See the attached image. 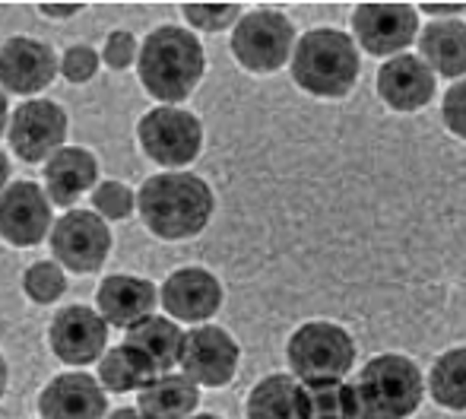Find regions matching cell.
Listing matches in <instances>:
<instances>
[{"label": "cell", "instance_id": "cell-1", "mask_svg": "<svg viewBox=\"0 0 466 419\" xmlns=\"http://www.w3.org/2000/svg\"><path fill=\"white\" fill-rule=\"evenodd\" d=\"M140 220L156 239L185 241L209 226L216 210L213 188L190 172H162L137 191Z\"/></svg>", "mask_w": 466, "mask_h": 419}, {"label": "cell", "instance_id": "cell-2", "mask_svg": "<svg viewBox=\"0 0 466 419\" xmlns=\"http://www.w3.org/2000/svg\"><path fill=\"white\" fill-rule=\"evenodd\" d=\"M207 55L194 32L181 26H159L140 45L137 55V74L153 99L166 105L185 102L203 80Z\"/></svg>", "mask_w": 466, "mask_h": 419}, {"label": "cell", "instance_id": "cell-3", "mask_svg": "<svg viewBox=\"0 0 466 419\" xmlns=\"http://www.w3.org/2000/svg\"><path fill=\"white\" fill-rule=\"evenodd\" d=\"M292 80L318 99H343L359 80V51L346 32L311 29L292 48Z\"/></svg>", "mask_w": 466, "mask_h": 419}, {"label": "cell", "instance_id": "cell-4", "mask_svg": "<svg viewBox=\"0 0 466 419\" xmlns=\"http://www.w3.org/2000/svg\"><path fill=\"white\" fill-rule=\"evenodd\" d=\"M352 391H356V419H406L422 404L425 382L412 359L384 353L359 372Z\"/></svg>", "mask_w": 466, "mask_h": 419}, {"label": "cell", "instance_id": "cell-5", "mask_svg": "<svg viewBox=\"0 0 466 419\" xmlns=\"http://www.w3.org/2000/svg\"><path fill=\"white\" fill-rule=\"evenodd\" d=\"M286 356L292 378H299V382H327V378H343L352 369L356 343L339 324L311 321V324H301L289 337Z\"/></svg>", "mask_w": 466, "mask_h": 419}, {"label": "cell", "instance_id": "cell-6", "mask_svg": "<svg viewBox=\"0 0 466 419\" xmlns=\"http://www.w3.org/2000/svg\"><path fill=\"white\" fill-rule=\"evenodd\" d=\"M295 26L277 10H254L235 23L232 55L251 74H273L292 57Z\"/></svg>", "mask_w": 466, "mask_h": 419}, {"label": "cell", "instance_id": "cell-7", "mask_svg": "<svg viewBox=\"0 0 466 419\" xmlns=\"http://www.w3.org/2000/svg\"><path fill=\"white\" fill-rule=\"evenodd\" d=\"M137 140L143 153L166 169H181L200 156L203 128L197 115L178 108V105H159L147 111L137 124Z\"/></svg>", "mask_w": 466, "mask_h": 419}, {"label": "cell", "instance_id": "cell-8", "mask_svg": "<svg viewBox=\"0 0 466 419\" xmlns=\"http://www.w3.org/2000/svg\"><path fill=\"white\" fill-rule=\"evenodd\" d=\"M51 254L74 273H96L111 254V229L93 210H67L51 226Z\"/></svg>", "mask_w": 466, "mask_h": 419}, {"label": "cell", "instance_id": "cell-9", "mask_svg": "<svg viewBox=\"0 0 466 419\" xmlns=\"http://www.w3.org/2000/svg\"><path fill=\"white\" fill-rule=\"evenodd\" d=\"M6 137L23 162H48L67 140V111L51 99H29L10 115Z\"/></svg>", "mask_w": 466, "mask_h": 419}, {"label": "cell", "instance_id": "cell-10", "mask_svg": "<svg viewBox=\"0 0 466 419\" xmlns=\"http://www.w3.org/2000/svg\"><path fill=\"white\" fill-rule=\"evenodd\" d=\"M241 350L235 337H228L222 327L200 324L185 333L181 343V375L194 382L197 388H222L238 372Z\"/></svg>", "mask_w": 466, "mask_h": 419}, {"label": "cell", "instance_id": "cell-11", "mask_svg": "<svg viewBox=\"0 0 466 419\" xmlns=\"http://www.w3.org/2000/svg\"><path fill=\"white\" fill-rule=\"evenodd\" d=\"M352 32L369 55L397 57L419 36V13L412 4H390V0L387 4H362L352 13Z\"/></svg>", "mask_w": 466, "mask_h": 419}, {"label": "cell", "instance_id": "cell-12", "mask_svg": "<svg viewBox=\"0 0 466 419\" xmlns=\"http://www.w3.org/2000/svg\"><path fill=\"white\" fill-rule=\"evenodd\" d=\"M51 232V200L35 181H13L0 191V239L35 248Z\"/></svg>", "mask_w": 466, "mask_h": 419}, {"label": "cell", "instance_id": "cell-13", "mask_svg": "<svg viewBox=\"0 0 466 419\" xmlns=\"http://www.w3.org/2000/svg\"><path fill=\"white\" fill-rule=\"evenodd\" d=\"M48 343L55 356L67 365H89L105 356L108 346V324L89 305H67L55 314L48 327Z\"/></svg>", "mask_w": 466, "mask_h": 419}, {"label": "cell", "instance_id": "cell-14", "mask_svg": "<svg viewBox=\"0 0 466 419\" xmlns=\"http://www.w3.org/2000/svg\"><path fill=\"white\" fill-rule=\"evenodd\" d=\"M57 77V57L51 45L38 38L13 36L0 45V87L13 96H35Z\"/></svg>", "mask_w": 466, "mask_h": 419}, {"label": "cell", "instance_id": "cell-15", "mask_svg": "<svg viewBox=\"0 0 466 419\" xmlns=\"http://www.w3.org/2000/svg\"><path fill=\"white\" fill-rule=\"evenodd\" d=\"M38 414L42 419H102L108 414V397L96 382V375L64 372L42 388Z\"/></svg>", "mask_w": 466, "mask_h": 419}, {"label": "cell", "instance_id": "cell-16", "mask_svg": "<svg viewBox=\"0 0 466 419\" xmlns=\"http://www.w3.org/2000/svg\"><path fill=\"white\" fill-rule=\"evenodd\" d=\"M159 302L172 318L178 321H209L222 305V286L203 267H181L162 283Z\"/></svg>", "mask_w": 466, "mask_h": 419}, {"label": "cell", "instance_id": "cell-17", "mask_svg": "<svg viewBox=\"0 0 466 419\" xmlns=\"http://www.w3.org/2000/svg\"><path fill=\"white\" fill-rule=\"evenodd\" d=\"M378 93L393 111H419L435 96V74L416 55H397L378 70Z\"/></svg>", "mask_w": 466, "mask_h": 419}, {"label": "cell", "instance_id": "cell-18", "mask_svg": "<svg viewBox=\"0 0 466 419\" xmlns=\"http://www.w3.org/2000/svg\"><path fill=\"white\" fill-rule=\"evenodd\" d=\"M98 314L105 324H115L127 331L130 324L149 318L159 302V290L143 277H127V273H115L105 277L96 292Z\"/></svg>", "mask_w": 466, "mask_h": 419}, {"label": "cell", "instance_id": "cell-19", "mask_svg": "<svg viewBox=\"0 0 466 419\" xmlns=\"http://www.w3.org/2000/svg\"><path fill=\"white\" fill-rule=\"evenodd\" d=\"M98 179V159L83 147H61L45 162V194L51 207H74L80 194L93 191Z\"/></svg>", "mask_w": 466, "mask_h": 419}, {"label": "cell", "instance_id": "cell-20", "mask_svg": "<svg viewBox=\"0 0 466 419\" xmlns=\"http://www.w3.org/2000/svg\"><path fill=\"white\" fill-rule=\"evenodd\" d=\"M419 55L441 77H466V23L461 19H438L419 32Z\"/></svg>", "mask_w": 466, "mask_h": 419}, {"label": "cell", "instance_id": "cell-21", "mask_svg": "<svg viewBox=\"0 0 466 419\" xmlns=\"http://www.w3.org/2000/svg\"><path fill=\"white\" fill-rule=\"evenodd\" d=\"M127 346H134L140 356H147L153 363V369L159 375L172 372L181 359V343H185V333L178 331L172 318H162V314H149V318L137 321L127 327Z\"/></svg>", "mask_w": 466, "mask_h": 419}, {"label": "cell", "instance_id": "cell-22", "mask_svg": "<svg viewBox=\"0 0 466 419\" xmlns=\"http://www.w3.org/2000/svg\"><path fill=\"white\" fill-rule=\"evenodd\" d=\"M200 404V388L185 375H156L140 391L137 410L149 419H187Z\"/></svg>", "mask_w": 466, "mask_h": 419}, {"label": "cell", "instance_id": "cell-23", "mask_svg": "<svg viewBox=\"0 0 466 419\" xmlns=\"http://www.w3.org/2000/svg\"><path fill=\"white\" fill-rule=\"evenodd\" d=\"M159 372L153 369L147 356L134 350V346L121 343L115 350H105V356L98 359V378L102 391L111 394H127V391H143Z\"/></svg>", "mask_w": 466, "mask_h": 419}, {"label": "cell", "instance_id": "cell-24", "mask_svg": "<svg viewBox=\"0 0 466 419\" xmlns=\"http://www.w3.org/2000/svg\"><path fill=\"white\" fill-rule=\"evenodd\" d=\"M301 419H356V391L346 378L299 382Z\"/></svg>", "mask_w": 466, "mask_h": 419}, {"label": "cell", "instance_id": "cell-25", "mask_svg": "<svg viewBox=\"0 0 466 419\" xmlns=\"http://www.w3.org/2000/svg\"><path fill=\"white\" fill-rule=\"evenodd\" d=\"M248 419H301L299 416V378L267 375L248 394Z\"/></svg>", "mask_w": 466, "mask_h": 419}, {"label": "cell", "instance_id": "cell-26", "mask_svg": "<svg viewBox=\"0 0 466 419\" xmlns=\"http://www.w3.org/2000/svg\"><path fill=\"white\" fill-rule=\"evenodd\" d=\"M429 388L431 401H438L444 410H466V346L448 350L438 359Z\"/></svg>", "mask_w": 466, "mask_h": 419}, {"label": "cell", "instance_id": "cell-27", "mask_svg": "<svg viewBox=\"0 0 466 419\" xmlns=\"http://www.w3.org/2000/svg\"><path fill=\"white\" fill-rule=\"evenodd\" d=\"M25 296L35 305H51L67 292V277H64L61 264H51V261H35V264L25 271L23 277Z\"/></svg>", "mask_w": 466, "mask_h": 419}, {"label": "cell", "instance_id": "cell-28", "mask_svg": "<svg viewBox=\"0 0 466 419\" xmlns=\"http://www.w3.org/2000/svg\"><path fill=\"white\" fill-rule=\"evenodd\" d=\"M93 207L102 220H127L137 207V194L121 181H102L93 188Z\"/></svg>", "mask_w": 466, "mask_h": 419}, {"label": "cell", "instance_id": "cell-29", "mask_svg": "<svg viewBox=\"0 0 466 419\" xmlns=\"http://www.w3.org/2000/svg\"><path fill=\"white\" fill-rule=\"evenodd\" d=\"M181 13L194 29L203 32H222L241 19L238 4H181Z\"/></svg>", "mask_w": 466, "mask_h": 419}, {"label": "cell", "instance_id": "cell-30", "mask_svg": "<svg viewBox=\"0 0 466 419\" xmlns=\"http://www.w3.org/2000/svg\"><path fill=\"white\" fill-rule=\"evenodd\" d=\"M98 70V51L89 48V45H70L64 51V57L57 61V74H64L67 83H89Z\"/></svg>", "mask_w": 466, "mask_h": 419}, {"label": "cell", "instance_id": "cell-31", "mask_svg": "<svg viewBox=\"0 0 466 419\" xmlns=\"http://www.w3.org/2000/svg\"><path fill=\"white\" fill-rule=\"evenodd\" d=\"M137 55H140V45H137V38L130 36L127 29H115L105 38L102 61L108 64L111 70H127L130 64L137 61Z\"/></svg>", "mask_w": 466, "mask_h": 419}, {"label": "cell", "instance_id": "cell-32", "mask_svg": "<svg viewBox=\"0 0 466 419\" xmlns=\"http://www.w3.org/2000/svg\"><path fill=\"white\" fill-rule=\"evenodd\" d=\"M441 115H444V124H448L451 134H457L461 140H466V80L454 83L444 96V105H441Z\"/></svg>", "mask_w": 466, "mask_h": 419}, {"label": "cell", "instance_id": "cell-33", "mask_svg": "<svg viewBox=\"0 0 466 419\" xmlns=\"http://www.w3.org/2000/svg\"><path fill=\"white\" fill-rule=\"evenodd\" d=\"M38 10L45 16H57V19H67V16H76L83 10V4H38Z\"/></svg>", "mask_w": 466, "mask_h": 419}, {"label": "cell", "instance_id": "cell-34", "mask_svg": "<svg viewBox=\"0 0 466 419\" xmlns=\"http://www.w3.org/2000/svg\"><path fill=\"white\" fill-rule=\"evenodd\" d=\"M419 10H425V13H431V16H441V13H463L466 10V4H422Z\"/></svg>", "mask_w": 466, "mask_h": 419}, {"label": "cell", "instance_id": "cell-35", "mask_svg": "<svg viewBox=\"0 0 466 419\" xmlns=\"http://www.w3.org/2000/svg\"><path fill=\"white\" fill-rule=\"evenodd\" d=\"M6 124H10V105H6V96L0 93V134L6 130Z\"/></svg>", "mask_w": 466, "mask_h": 419}, {"label": "cell", "instance_id": "cell-36", "mask_svg": "<svg viewBox=\"0 0 466 419\" xmlns=\"http://www.w3.org/2000/svg\"><path fill=\"white\" fill-rule=\"evenodd\" d=\"M108 419H149V416H143L140 410H130V407H124V410H115Z\"/></svg>", "mask_w": 466, "mask_h": 419}, {"label": "cell", "instance_id": "cell-37", "mask_svg": "<svg viewBox=\"0 0 466 419\" xmlns=\"http://www.w3.org/2000/svg\"><path fill=\"white\" fill-rule=\"evenodd\" d=\"M6 179H10V159H6V156L0 153V191H4Z\"/></svg>", "mask_w": 466, "mask_h": 419}, {"label": "cell", "instance_id": "cell-38", "mask_svg": "<svg viewBox=\"0 0 466 419\" xmlns=\"http://www.w3.org/2000/svg\"><path fill=\"white\" fill-rule=\"evenodd\" d=\"M4 391H6V363L0 356V397H4Z\"/></svg>", "mask_w": 466, "mask_h": 419}, {"label": "cell", "instance_id": "cell-39", "mask_svg": "<svg viewBox=\"0 0 466 419\" xmlns=\"http://www.w3.org/2000/svg\"><path fill=\"white\" fill-rule=\"evenodd\" d=\"M187 419H219L216 414H200V416H187Z\"/></svg>", "mask_w": 466, "mask_h": 419}]
</instances>
